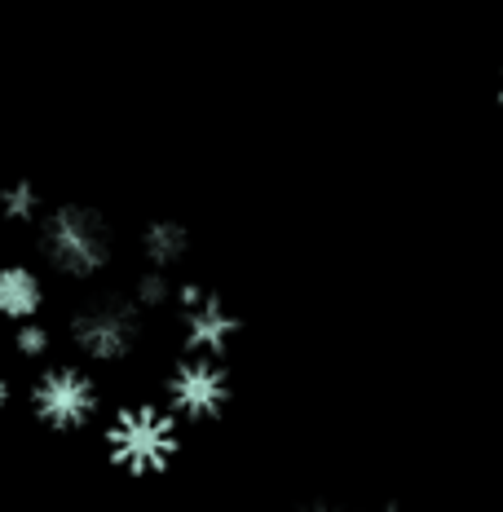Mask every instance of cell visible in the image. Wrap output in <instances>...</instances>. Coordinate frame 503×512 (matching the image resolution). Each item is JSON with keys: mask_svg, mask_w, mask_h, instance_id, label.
<instances>
[{"mask_svg": "<svg viewBox=\"0 0 503 512\" xmlns=\"http://www.w3.org/2000/svg\"><path fill=\"white\" fill-rule=\"evenodd\" d=\"M305 512H340V508H331V504H309Z\"/></svg>", "mask_w": 503, "mask_h": 512, "instance_id": "cell-13", "label": "cell"}, {"mask_svg": "<svg viewBox=\"0 0 503 512\" xmlns=\"http://www.w3.org/2000/svg\"><path fill=\"white\" fill-rule=\"evenodd\" d=\"M499 106H503V76H499Z\"/></svg>", "mask_w": 503, "mask_h": 512, "instance_id": "cell-14", "label": "cell"}, {"mask_svg": "<svg viewBox=\"0 0 503 512\" xmlns=\"http://www.w3.org/2000/svg\"><path fill=\"white\" fill-rule=\"evenodd\" d=\"M18 354H27V358H45V349H49V332L40 323H18Z\"/></svg>", "mask_w": 503, "mask_h": 512, "instance_id": "cell-11", "label": "cell"}, {"mask_svg": "<svg viewBox=\"0 0 503 512\" xmlns=\"http://www.w3.org/2000/svg\"><path fill=\"white\" fill-rule=\"evenodd\" d=\"M40 252L67 279H93L111 265V226L98 208L58 204L40 217Z\"/></svg>", "mask_w": 503, "mask_h": 512, "instance_id": "cell-1", "label": "cell"}, {"mask_svg": "<svg viewBox=\"0 0 503 512\" xmlns=\"http://www.w3.org/2000/svg\"><path fill=\"white\" fill-rule=\"evenodd\" d=\"M45 305V283L36 270L27 265H5L0 270V314L14 318V323H31Z\"/></svg>", "mask_w": 503, "mask_h": 512, "instance_id": "cell-7", "label": "cell"}, {"mask_svg": "<svg viewBox=\"0 0 503 512\" xmlns=\"http://www.w3.org/2000/svg\"><path fill=\"white\" fill-rule=\"evenodd\" d=\"M0 217L5 221H36L40 217V190L31 181H14L0 195Z\"/></svg>", "mask_w": 503, "mask_h": 512, "instance_id": "cell-9", "label": "cell"}, {"mask_svg": "<svg viewBox=\"0 0 503 512\" xmlns=\"http://www.w3.org/2000/svg\"><path fill=\"white\" fill-rule=\"evenodd\" d=\"M142 252L151 261V270H173L181 256L190 252V234L181 221H151L142 234Z\"/></svg>", "mask_w": 503, "mask_h": 512, "instance_id": "cell-8", "label": "cell"}, {"mask_svg": "<svg viewBox=\"0 0 503 512\" xmlns=\"http://www.w3.org/2000/svg\"><path fill=\"white\" fill-rule=\"evenodd\" d=\"M173 296H177V287L168 283V274L164 270H151V274H142V279H137L133 305L137 309H155V305H168Z\"/></svg>", "mask_w": 503, "mask_h": 512, "instance_id": "cell-10", "label": "cell"}, {"mask_svg": "<svg viewBox=\"0 0 503 512\" xmlns=\"http://www.w3.org/2000/svg\"><path fill=\"white\" fill-rule=\"evenodd\" d=\"M106 451L128 473H155L173 460L177 451V424L173 411L159 407H124L106 429Z\"/></svg>", "mask_w": 503, "mask_h": 512, "instance_id": "cell-2", "label": "cell"}, {"mask_svg": "<svg viewBox=\"0 0 503 512\" xmlns=\"http://www.w3.org/2000/svg\"><path fill=\"white\" fill-rule=\"evenodd\" d=\"M226 402H230V380L217 358L190 354L186 362H177V371L168 376V407H173V415L212 420V415H221Z\"/></svg>", "mask_w": 503, "mask_h": 512, "instance_id": "cell-5", "label": "cell"}, {"mask_svg": "<svg viewBox=\"0 0 503 512\" xmlns=\"http://www.w3.org/2000/svg\"><path fill=\"white\" fill-rule=\"evenodd\" d=\"M380 512H398V508H380Z\"/></svg>", "mask_w": 503, "mask_h": 512, "instance_id": "cell-15", "label": "cell"}, {"mask_svg": "<svg viewBox=\"0 0 503 512\" xmlns=\"http://www.w3.org/2000/svg\"><path fill=\"white\" fill-rule=\"evenodd\" d=\"M9 393H14V389H9V380L0 376V407H5V402H9Z\"/></svg>", "mask_w": 503, "mask_h": 512, "instance_id": "cell-12", "label": "cell"}, {"mask_svg": "<svg viewBox=\"0 0 503 512\" xmlns=\"http://www.w3.org/2000/svg\"><path fill=\"white\" fill-rule=\"evenodd\" d=\"M71 340L93 362H120L142 340V309L124 296H102L71 318Z\"/></svg>", "mask_w": 503, "mask_h": 512, "instance_id": "cell-3", "label": "cell"}, {"mask_svg": "<svg viewBox=\"0 0 503 512\" xmlns=\"http://www.w3.org/2000/svg\"><path fill=\"white\" fill-rule=\"evenodd\" d=\"M173 301L181 305V332H186V345L195 349L199 358L226 354V345L234 340V332H239V318H234L212 292H203L199 283H181Z\"/></svg>", "mask_w": 503, "mask_h": 512, "instance_id": "cell-6", "label": "cell"}, {"mask_svg": "<svg viewBox=\"0 0 503 512\" xmlns=\"http://www.w3.org/2000/svg\"><path fill=\"white\" fill-rule=\"evenodd\" d=\"M31 407L49 429H80L98 411V384L80 367H49L31 389Z\"/></svg>", "mask_w": 503, "mask_h": 512, "instance_id": "cell-4", "label": "cell"}]
</instances>
